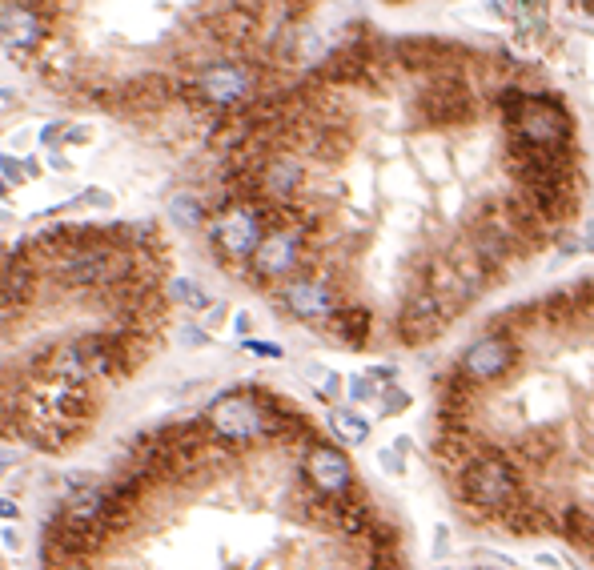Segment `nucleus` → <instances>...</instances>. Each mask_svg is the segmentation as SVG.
<instances>
[{
	"mask_svg": "<svg viewBox=\"0 0 594 570\" xmlns=\"http://www.w3.org/2000/svg\"><path fill=\"white\" fill-rule=\"evenodd\" d=\"M302 474H306V486L318 498H334V494H342V490L354 486V466H350L346 450L342 446H330V442H314L306 450Z\"/></svg>",
	"mask_w": 594,
	"mask_h": 570,
	"instance_id": "8",
	"label": "nucleus"
},
{
	"mask_svg": "<svg viewBox=\"0 0 594 570\" xmlns=\"http://www.w3.org/2000/svg\"><path fill=\"white\" fill-rule=\"evenodd\" d=\"M93 137V129H69L65 133V141H73V145H81V141H89Z\"/></svg>",
	"mask_w": 594,
	"mask_h": 570,
	"instance_id": "32",
	"label": "nucleus"
},
{
	"mask_svg": "<svg viewBox=\"0 0 594 570\" xmlns=\"http://www.w3.org/2000/svg\"><path fill=\"white\" fill-rule=\"evenodd\" d=\"M454 490L462 498V506L474 518L498 522L506 510H514L526 490H522V474L510 462V454L502 446H478L454 474Z\"/></svg>",
	"mask_w": 594,
	"mask_h": 570,
	"instance_id": "1",
	"label": "nucleus"
},
{
	"mask_svg": "<svg viewBox=\"0 0 594 570\" xmlns=\"http://www.w3.org/2000/svg\"><path fill=\"white\" fill-rule=\"evenodd\" d=\"M410 394L394 382V386H378V406H382V418H394V414H406L410 410Z\"/></svg>",
	"mask_w": 594,
	"mask_h": 570,
	"instance_id": "20",
	"label": "nucleus"
},
{
	"mask_svg": "<svg viewBox=\"0 0 594 570\" xmlns=\"http://www.w3.org/2000/svg\"><path fill=\"white\" fill-rule=\"evenodd\" d=\"M217 322H225V306L213 302V306H209V326H217Z\"/></svg>",
	"mask_w": 594,
	"mask_h": 570,
	"instance_id": "34",
	"label": "nucleus"
},
{
	"mask_svg": "<svg viewBox=\"0 0 594 570\" xmlns=\"http://www.w3.org/2000/svg\"><path fill=\"white\" fill-rule=\"evenodd\" d=\"M334 330H338V338L350 346V350H366V342H370V330H374V318H370V310H334Z\"/></svg>",
	"mask_w": 594,
	"mask_h": 570,
	"instance_id": "15",
	"label": "nucleus"
},
{
	"mask_svg": "<svg viewBox=\"0 0 594 570\" xmlns=\"http://www.w3.org/2000/svg\"><path fill=\"white\" fill-rule=\"evenodd\" d=\"M450 554V530L446 526H434V562H442Z\"/></svg>",
	"mask_w": 594,
	"mask_h": 570,
	"instance_id": "27",
	"label": "nucleus"
},
{
	"mask_svg": "<svg viewBox=\"0 0 594 570\" xmlns=\"http://www.w3.org/2000/svg\"><path fill=\"white\" fill-rule=\"evenodd\" d=\"M302 181H306V169H302V161H297L293 153H277L261 169V189L269 197H293L297 189H302Z\"/></svg>",
	"mask_w": 594,
	"mask_h": 570,
	"instance_id": "13",
	"label": "nucleus"
},
{
	"mask_svg": "<svg viewBox=\"0 0 594 570\" xmlns=\"http://www.w3.org/2000/svg\"><path fill=\"white\" fill-rule=\"evenodd\" d=\"M205 430L213 442L253 446L269 438V410L261 406L257 390H225L205 406Z\"/></svg>",
	"mask_w": 594,
	"mask_h": 570,
	"instance_id": "2",
	"label": "nucleus"
},
{
	"mask_svg": "<svg viewBox=\"0 0 594 570\" xmlns=\"http://www.w3.org/2000/svg\"><path fill=\"white\" fill-rule=\"evenodd\" d=\"M233 330H237V334H249V314H237V318H233Z\"/></svg>",
	"mask_w": 594,
	"mask_h": 570,
	"instance_id": "35",
	"label": "nucleus"
},
{
	"mask_svg": "<svg viewBox=\"0 0 594 570\" xmlns=\"http://www.w3.org/2000/svg\"><path fill=\"white\" fill-rule=\"evenodd\" d=\"M0 181H5L9 189H17V185L25 181V169H21V161H13V157H5V153H0Z\"/></svg>",
	"mask_w": 594,
	"mask_h": 570,
	"instance_id": "24",
	"label": "nucleus"
},
{
	"mask_svg": "<svg viewBox=\"0 0 594 570\" xmlns=\"http://www.w3.org/2000/svg\"><path fill=\"white\" fill-rule=\"evenodd\" d=\"M261 237H265V217L257 205H229L213 217V245L233 261H249Z\"/></svg>",
	"mask_w": 594,
	"mask_h": 570,
	"instance_id": "6",
	"label": "nucleus"
},
{
	"mask_svg": "<svg viewBox=\"0 0 594 570\" xmlns=\"http://www.w3.org/2000/svg\"><path fill=\"white\" fill-rule=\"evenodd\" d=\"M61 129H65V121H53V125H45V129H41V145H53V141L61 137Z\"/></svg>",
	"mask_w": 594,
	"mask_h": 570,
	"instance_id": "30",
	"label": "nucleus"
},
{
	"mask_svg": "<svg viewBox=\"0 0 594 570\" xmlns=\"http://www.w3.org/2000/svg\"><path fill=\"white\" fill-rule=\"evenodd\" d=\"M169 298H173L177 306L193 310V314H201V310H209V306H213V298L201 290L197 281H189V277H173V281H169Z\"/></svg>",
	"mask_w": 594,
	"mask_h": 570,
	"instance_id": "19",
	"label": "nucleus"
},
{
	"mask_svg": "<svg viewBox=\"0 0 594 570\" xmlns=\"http://www.w3.org/2000/svg\"><path fill=\"white\" fill-rule=\"evenodd\" d=\"M378 466H382V470H390V474H406V458H402L394 446H386V450L378 454Z\"/></svg>",
	"mask_w": 594,
	"mask_h": 570,
	"instance_id": "26",
	"label": "nucleus"
},
{
	"mask_svg": "<svg viewBox=\"0 0 594 570\" xmlns=\"http://www.w3.org/2000/svg\"><path fill=\"white\" fill-rule=\"evenodd\" d=\"M49 165H53V169H57V173H65V169H69V161H65V157H61V153H53V157H49Z\"/></svg>",
	"mask_w": 594,
	"mask_h": 570,
	"instance_id": "36",
	"label": "nucleus"
},
{
	"mask_svg": "<svg viewBox=\"0 0 594 570\" xmlns=\"http://www.w3.org/2000/svg\"><path fill=\"white\" fill-rule=\"evenodd\" d=\"M249 265H253V285H257V281H265V285L285 281L297 265H302V229H293V225L269 229V233L257 241Z\"/></svg>",
	"mask_w": 594,
	"mask_h": 570,
	"instance_id": "5",
	"label": "nucleus"
},
{
	"mask_svg": "<svg viewBox=\"0 0 594 570\" xmlns=\"http://www.w3.org/2000/svg\"><path fill=\"white\" fill-rule=\"evenodd\" d=\"M241 346H245L253 358H269V362H281V358H285V350H281L277 342H265V338H245Z\"/></svg>",
	"mask_w": 594,
	"mask_h": 570,
	"instance_id": "23",
	"label": "nucleus"
},
{
	"mask_svg": "<svg viewBox=\"0 0 594 570\" xmlns=\"http://www.w3.org/2000/svg\"><path fill=\"white\" fill-rule=\"evenodd\" d=\"M394 450H398V454L406 458V454L414 450V438H410V434H402V438H394Z\"/></svg>",
	"mask_w": 594,
	"mask_h": 570,
	"instance_id": "33",
	"label": "nucleus"
},
{
	"mask_svg": "<svg viewBox=\"0 0 594 570\" xmlns=\"http://www.w3.org/2000/svg\"><path fill=\"white\" fill-rule=\"evenodd\" d=\"M281 306L297 318V322H330L338 310V290L334 281L306 273V277H293L281 281Z\"/></svg>",
	"mask_w": 594,
	"mask_h": 570,
	"instance_id": "7",
	"label": "nucleus"
},
{
	"mask_svg": "<svg viewBox=\"0 0 594 570\" xmlns=\"http://www.w3.org/2000/svg\"><path fill=\"white\" fill-rule=\"evenodd\" d=\"M57 418H61V426H69V430H85L89 426V418H93V394H89V386H65L61 394H57Z\"/></svg>",
	"mask_w": 594,
	"mask_h": 570,
	"instance_id": "14",
	"label": "nucleus"
},
{
	"mask_svg": "<svg viewBox=\"0 0 594 570\" xmlns=\"http://www.w3.org/2000/svg\"><path fill=\"white\" fill-rule=\"evenodd\" d=\"M21 462H25V454H21V450H5V454H0V474L13 470V466H21Z\"/></svg>",
	"mask_w": 594,
	"mask_h": 570,
	"instance_id": "28",
	"label": "nucleus"
},
{
	"mask_svg": "<svg viewBox=\"0 0 594 570\" xmlns=\"http://www.w3.org/2000/svg\"><path fill=\"white\" fill-rule=\"evenodd\" d=\"M41 37H45V25L29 5H17V0L0 5V45H5L13 57L29 53Z\"/></svg>",
	"mask_w": 594,
	"mask_h": 570,
	"instance_id": "12",
	"label": "nucleus"
},
{
	"mask_svg": "<svg viewBox=\"0 0 594 570\" xmlns=\"http://www.w3.org/2000/svg\"><path fill=\"white\" fill-rule=\"evenodd\" d=\"M9 217H13V213H9V209H5V205H0V221H9Z\"/></svg>",
	"mask_w": 594,
	"mask_h": 570,
	"instance_id": "38",
	"label": "nucleus"
},
{
	"mask_svg": "<svg viewBox=\"0 0 594 570\" xmlns=\"http://www.w3.org/2000/svg\"><path fill=\"white\" fill-rule=\"evenodd\" d=\"M326 426H330V434H334L338 442H346V446H362V442H370V422H366L358 410H342V406H334V410L326 414Z\"/></svg>",
	"mask_w": 594,
	"mask_h": 570,
	"instance_id": "16",
	"label": "nucleus"
},
{
	"mask_svg": "<svg viewBox=\"0 0 594 570\" xmlns=\"http://www.w3.org/2000/svg\"><path fill=\"white\" fill-rule=\"evenodd\" d=\"M310 374H314V386H318V394H322L326 402H334V398L342 394V382H338L334 370H318V366H310Z\"/></svg>",
	"mask_w": 594,
	"mask_h": 570,
	"instance_id": "21",
	"label": "nucleus"
},
{
	"mask_svg": "<svg viewBox=\"0 0 594 570\" xmlns=\"http://www.w3.org/2000/svg\"><path fill=\"white\" fill-rule=\"evenodd\" d=\"M165 217H169V225H177V229H197V225L205 221V205H201V197H197L193 189H181V193L169 197Z\"/></svg>",
	"mask_w": 594,
	"mask_h": 570,
	"instance_id": "17",
	"label": "nucleus"
},
{
	"mask_svg": "<svg viewBox=\"0 0 594 570\" xmlns=\"http://www.w3.org/2000/svg\"><path fill=\"white\" fill-rule=\"evenodd\" d=\"M538 566H546V570H558V558H554V554H538Z\"/></svg>",
	"mask_w": 594,
	"mask_h": 570,
	"instance_id": "37",
	"label": "nucleus"
},
{
	"mask_svg": "<svg viewBox=\"0 0 594 570\" xmlns=\"http://www.w3.org/2000/svg\"><path fill=\"white\" fill-rule=\"evenodd\" d=\"M318 506H322V518H326L338 534H346V538H366V530L378 522V510H374L370 494H366L358 482H354L350 490L334 494V498H318Z\"/></svg>",
	"mask_w": 594,
	"mask_h": 570,
	"instance_id": "10",
	"label": "nucleus"
},
{
	"mask_svg": "<svg viewBox=\"0 0 594 570\" xmlns=\"http://www.w3.org/2000/svg\"><path fill=\"white\" fill-rule=\"evenodd\" d=\"M514 133H518V145L534 149V153L570 149V117L550 97H518V105H514Z\"/></svg>",
	"mask_w": 594,
	"mask_h": 570,
	"instance_id": "3",
	"label": "nucleus"
},
{
	"mask_svg": "<svg viewBox=\"0 0 594 570\" xmlns=\"http://www.w3.org/2000/svg\"><path fill=\"white\" fill-rule=\"evenodd\" d=\"M518 358H522L518 338H510V334H482V338H474V342L462 350L454 374L478 390V386L502 382V378L518 366Z\"/></svg>",
	"mask_w": 594,
	"mask_h": 570,
	"instance_id": "4",
	"label": "nucleus"
},
{
	"mask_svg": "<svg viewBox=\"0 0 594 570\" xmlns=\"http://www.w3.org/2000/svg\"><path fill=\"white\" fill-rule=\"evenodd\" d=\"M554 530H562L570 542H582V550H586L590 546V506H578V502L562 506L554 514Z\"/></svg>",
	"mask_w": 594,
	"mask_h": 570,
	"instance_id": "18",
	"label": "nucleus"
},
{
	"mask_svg": "<svg viewBox=\"0 0 594 570\" xmlns=\"http://www.w3.org/2000/svg\"><path fill=\"white\" fill-rule=\"evenodd\" d=\"M0 542H5V550H13V554L21 550V534H17L13 526H5V530H0Z\"/></svg>",
	"mask_w": 594,
	"mask_h": 570,
	"instance_id": "29",
	"label": "nucleus"
},
{
	"mask_svg": "<svg viewBox=\"0 0 594 570\" xmlns=\"http://www.w3.org/2000/svg\"><path fill=\"white\" fill-rule=\"evenodd\" d=\"M450 322H454V318L422 290V294H414V298L402 306V314H398V338H402L406 346H426V342H434Z\"/></svg>",
	"mask_w": 594,
	"mask_h": 570,
	"instance_id": "11",
	"label": "nucleus"
},
{
	"mask_svg": "<svg viewBox=\"0 0 594 570\" xmlns=\"http://www.w3.org/2000/svg\"><path fill=\"white\" fill-rule=\"evenodd\" d=\"M5 193H9V185H5V181H0V197H5Z\"/></svg>",
	"mask_w": 594,
	"mask_h": 570,
	"instance_id": "39",
	"label": "nucleus"
},
{
	"mask_svg": "<svg viewBox=\"0 0 594 570\" xmlns=\"http://www.w3.org/2000/svg\"><path fill=\"white\" fill-rule=\"evenodd\" d=\"M253 85H257L253 69H245V65H237V61H213V65L197 69V77H193V89H197L209 105H221V109L241 105V101L253 93Z\"/></svg>",
	"mask_w": 594,
	"mask_h": 570,
	"instance_id": "9",
	"label": "nucleus"
},
{
	"mask_svg": "<svg viewBox=\"0 0 594 570\" xmlns=\"http://www.w3.org/2000/svg\"><path fill=\"white\" fill-rule=\"evenodd\" d=\"M346 394H350V402L362 406V402H374V398H378V386H374L366 374H354V378L346 382Z\"/></svg>",
	"mask_w": 594,
	"mask_h": 570,
	"instance_id": "22",
	"label": "nucleus"
},
{
	"mask_svg": "<svg viewBox=\"0 0 594 570\" xmlns=\"http://www.w3.org/2000/svg\"><path fill=\"white\" fill-rule=\"evenodd\" d=\"M181 342L193 350H205V346H213V334L205 326H181Z\"/></svg>",
	"mask_w": 594,
	"mask_h": 570,
	"instance_id": "25",
	"label": "nucleus"
},
{
	"mask_svg": "<svg viewBox=\"0 0 594 570\" xmlns=\"http://www.w3.org/2000/svg\"><path fill=\"white\" fill-rule=\"evenodd\" d=\"M21 514V506L13 502V498H0V518H5V522H13Z\"/></svg>",
	"mask_w": 594,
	"mask_h": 570,
	"instance_id": "31",
	"label": "nucleus"
}]
</instances>
